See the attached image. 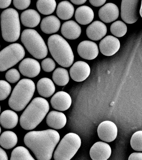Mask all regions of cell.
I'll return each instance as SVG.
<instances>
[{"label": "cell", "instance_id": "obj_1", "mask_svg": "<svg viewBox=\"0 0 142 160\" xmlns=\"http://www.w3.org/2000/svg\"><path fill=\"white\" fill-rule=\"evenodd\" d=\"M60 139L56 130L32 131L26 134L24 142L38 160H50Z\"/></svg>", "mask_w": 142, "mask_h": 160}, {"label": "cell", "instance_id": "obj_2", "mask_svg": "<svg viewBox=\"0 0 142 160\" xmlns=\"http://www.w3.org/2000/svg\"><path fill=\"white\" fill-rule=\"evenodd\" d=\"M49 109V103L45 99L41 97L33 99L21 115V127L27 131L34 129L46 117Z\"/></svg>", "mask_w": 142, "mask_h": 160}, {"label": "cell", "instance_id": "obj_3", "mask_svg": "<svg viewBox=\"0 0 142 160\" xmlns=\"http://www.w3.org/2000/svg\"><path fill=\"white\" fill-rule=\"evenodd\" d=\"M50 52L56 62L62 67H70L73 63L74 56L68 42L61 36L54 34L48 40Z\"/></svg>", "mask_w": 142, "mask_h": 160}, {"label": "cell", "instance_id": "obj_4", "mask_svg": "<svg viewBox=\"0 0 142 160\" xmlns=\"http://www.w3.org/2000/svg\"><path fill=\"white\" fill-rule=\"evenodd\" d=\"M35 90V84L32 80L24 78L20 80L8 100L9 107L16 111H22L31 101Z\"/></svg>", "mask_w": 142, "mask_h": 160}, {"label": "cell", "instance_id": "obj_5", "mask_svg": "<svg viewBox=\"0 0 142 160\" xmlns=\"http://www.w3.org/2000/svg\"><path fill=\"white\" fill-rule=\"evenodd\" d=\"M2 37L8 42H14L19 39L21 25L19 14L17 10L9 8L4 10L1 15Z\"/></svg>", "mask_w": 142, "mask_h": 160}, {"label": "cell", "instance_id": "obj_6", "mask_svg": "<svg viewBox=\"0 0 142 160\" xmlns=\"http://www.w3.org/2000/svg\"><path fill=\"white\" fill-rule=\"evenodd\" d=\"M21 41L28 52L35 58L42 59L48 55L47 45L42 36L35 30H24L21 35Z\"/></svg>", "mask_w": 142, "mask_h": 160}, {"label": "cell", "instance_id": "obj_7", "mask_svg": "<svg viewBox=\"0 0 142 160\" xmlns=\"http://www.w3.org/2000/svg\"><path fill=\"white\" fill-rule=\"evenodd\" d=\"M81 141L76 134L69 133L61 141L55 151V160H71L80 148Z\"/></svg>", "mask_w": 142, "mask_h": 160}, {"label": "cell", "instance_id": "obj_8", "mask_svg": "<svg viewBox=\"0 0 142 160\" xmlns=\"http://www.w3.org/2000/svg\"><path fill=\"white\" fill-rule=\"evenodd\" d=\"M25 51L18 43L9 45L0 51V72L7 71L23 59Z\"/></svg>", "mask_w": 142, "mask_h": 160}, {"label": "cell", "instance_id": "obj_9", "mask_svg": "<svg viewBox=\"0 0 142 160\" xmlns=\"http://www.w3.org/2000/svg\"><path fill=\"white\" fill-rule=\"evenodd\" d=\"M139 1H122L121 6V17L126 23L133 24L138 19V8Z\"/></svg>", "mask_w": 142, "mask_h": 160}, {"label": "cell", "instance_id": "obj_10", "mask_svg": "<svg viewBox=\"0 0 142 160\" xmlns=\"http://www.w3.org/2000/svg\"><path fill=\"white\" fill-rule=\"evenodd\" d=\"M118 128L112 121H104L100 123L98 128V137L102 141L111 142L116 138Z\"/></svg>", "mask_w": 142, "mask_h": 160}, {"label": "cell", "instance_id": "obj_11", "mask_svg": "<svg viewBox=\"0 0 142 160\" xmlns=\"http://www.w3.org/2000/svg\"><path fill=\"white\" fill-rule=\"evenodd\" d=\"M18 68L20 72L23 76L33 78L37 77L41 72L39 62L32 58H26L19 64Z\"/></svg>", "mask_w": 142, "mask_h": 160}, {"label": "cell", "instance_id": "obj_12", "mask_svg": "<svg viewBox=\"0 0 142 160\" xmlns=\"http://www.w3.org/2000/svg\"><path fill=\"white\" fill-rule=\"evenodd\" d=\"M90 67L84 61H78L73 64L70 70V74L72 79L76 82L85 81L89 76Z\"/></svg>", "mask_w": 142, "mask_h": 160}, {"label": "cell", "instance_id": "obj_13", "mask_svg": "<svg viewBox=\"0 0 142 160\" xmlns=\"http://www.w3.org/2000/svg\"><path fill=\"white\" fill-rule=\"evenodd\" d=\"M77 51L80 57L88 60L95 58L99 53L97 44L90 41H84L80 42L78 46Z\"/></svg>", "mask_w": 142, "mask_h": 160}, {"label": "cell", "instance_id": "obj_14", "mask_svg": "<svg viewBox=\"0 0 142 160\" xmlns=\"http://www.w3.org/2000/svg\"><path fill=\"white\" fill-rule=\"evenodd\" d=\"M120 48L119 40L114 36H108L101 41L99 48L101 52L106 56H112L116 53Z\"/></svg>", "mask_w": 142, "mask_h": 160}, {"label": "cell", "instance_id": "obj_15", "mask_svg": "<svg viewBox=\"0 0 142 160\" xmlns=\"http://www.w3.org/2000/svg\"><path fill=\"white\" fill-rule=\"evenodd\" d=\"M111 154L110 146L105 142L99 141L91 148L90 155L93 160H107Z\"/></svg>", "mask_w": 142, "mask_h": 160}, {"label": "cell", "instance_id": "obj_16", "mask_svg": "<svg viewBox=\"0 0 142 160\" xmlns=\"http://www.w3.org/2000/svg\"><path fill=\"white\" fill-rule=\"evenodd\" d=\"M51 103L52 107L55 109L65 111L70 107L72 99L69 94L64 91H59L52 97Z\"/></svg>", "mask_w": 142, "mask_h": 160}, {"label": "cell", "instance_id": "obj_17", "mask_svg": "<svg viewBox=\"0 0 142 160\" xmlns=\"http://www.w3.org/2000/svg\"><path fill=\"white\" fill-rule=\"evenodd\" d=\"M98 15L103 22L110 23L115 21L119 17V9L114 3H107L100 9Z\"/></svg>", "mask_w": 142, "mask_h": 160}, {"label": "cell", "instance_id": "obj_18", "mask_svg": "<svg viewBox=\"0 0 142 160\" xmlns=\"http://www.w3.org/2000/svg\"><path fill=\"white\" fill-rule=\"evenodd\" d=\"M106 26L100 21H94L87 28L86 34L88 38L95 41L101 39L106 34Z\"/></svg>", "mask_w": 142, "mask_h": 160}, {"label": "cell", "instance_id": "obj_19", "mask_svg": "<svg viewBox=\"0 0 142 160\" xmlns=\"http://www.w3.org/2000/svg\"><path fill=\"white\" fill-rule=\"evenodd\" d=\"M61 32L66 38L75 40L80 36L81 28L75 21H69L63 24L61 28Z\"/></svg>", "mask_w": 142, "mask_h": 160}, {"label": "cell", "instance_id": "obj_20", "mask_svg": "<svg viewBox=\"0 0 142 160\" xmlns=\"http://www.w3.org/2000/svg\"><path fill=\"white\" fill-rule=\"evenodd\" d=\"M66 117L63 112L51 111L47 115L46 122L49 127L55 129L63 128L66 123Z\"/></svg>", "mask_w": 142, "mask_h": 160}, {"label": "cell", "instance_id": "obj_21", "mask_svg": "<svg viewBox=\"0 0 142 160\" xmlns=\"http://www.w3.org/2000/svg\"><path fill=\"white\" fill-rule=\"evenodd\" d=\"M40 15L36 10L29 9L22 12L21 15V22L26 27L33 28L37 27L40 22Z\"/></svg>", "mask_w": 142, "mask_h": 160}, {"label": "cell", "instance_id": "obj_22", "mask_svg": "<svg viewBox=\"0 0 142 160\" xmlns=\"http://www.w3.org/2000/svg\"><path fill=\"white\" fill-rule=\"evenodd\" d=\"M61 24V21L58 18L55 16H50L43 19L40 27L42 32L50 34L58 32L60 28Z\"/></svg>", "mask_w": 142, "mask_h": 160}, {"label": "cell", "instance_id": "obj_23", "mask_svg": "<svg viewBox=\"0 0 142 160\" xmlns=\"http://www.w3.org/2000/svg\"><path fill=\"white\" fill-rule=\"evenodd\" d=\"M94 14L93 10L87 6L78 7L76 10L75 17L77 22L81 24L88 25L93 21Z\"/></svg>", "mask_w": 142, "mask_h": 160}, {"label": "cell", "instance_id": "obj_24", "mask_svg": "<svg viewBox=\"0 0 142 160\" xmlns=\"http://www.w3.org/2000/svg\"><path fill=\"white\" fill-rule=\"evenodd\" d=\"M18 117L14 111L10 110H5L0 116V124L5 129L14 128L18 123Z\"/></svg>", "mask_w": 142, "mask_h": 160}, {"label": "cell", "instance_id": "obj_25", "mask_svg": "<svg viewBox=\"0 0 142 160\" xmlns=\"http://www.w3.org/2000/svg\"><path fill=\"white\" fill-rule=\"evenodd\" d=\"M37 89L39 94L42 97L49 98L55 92L56 88L52 80L47 78H43L38 81Z\"/></svg>", "mask_w": 142, "mask_h": 160}, {"label": "cell", "instance_id": "obj_26", "mask_svg": "<svg viewBox=\"0 0 142 160\" xmlns=\"http://www.w3.org/2000/svg\"><path fill=\"white\" fill-rule=\"evenodd\" d=\"M74 13V8L69 1H61L58 4L56 14L61 19L69 20L73 17Z\"/></svg>", "mask_w": 142, "mask_h": 160}, {"label": "cell", "instance_id": "obj_27", "mask_svg": "<svg viewBox=\"0 0 142 160\" xmlns=\"http://www.w3.org/2000/svg\"><path fill=\"white\" fill-rule=\"evenodd\" d=\"M18 137L12 131H6L0 136V145L6 149H11L18 143Z\"/></svg>", "mask_w": 142, "mask_h": 160}, {"label": "cell", "instance_id": "obj_28", "mask_svg": "<svg viewBox=\"0 0 142 160\" xmlns=\"http://www.w3.org/2000/svg\"><path fill=\"white\" fill-rule=\"evenodd\" d=\"M56 7L55 0H39L37 2V9L42 14L50 15L54 12Z\"/></svg>", "mask_w": 142, "mask_h": 160}, {"label": "cell", "instance_id": "obj_29", "mask_svg": "<svg viewBox=\"0 0 142 160\" xmlns=\"http://www.w3.org/2000/svg\"><path fill=\"white\" fill-rule=\"evenodd\" d=\"M52 78L56 84L61 86L67 85L70 80L68 71L62 68H58L55 70Z\"/></svg>", "mask_w": 142, "mask_h": 160}, {"label": "cell", "instance_id": "obj_30", "mask_svg": "<svg viewBox=\"0 0 142 160\" xmlns=\"http://www.w3.org/2000/svg\"><path fill=\"white\" fill-rule=\"evenodd\" d=\"M10 160H36L28 150L23 146H18L13 150Z\"/></svg>", "mask_w": 142, "mask_h": 160}, {"label": "cell", "instance_id": "obj_31", "mask_svg": "<svg viewBox=\"0 0 142 160\" xmlns=\"http://www.w3.org/2000/svg\"><path fill=\"white\" fill-rule=\"evenodd\" d=\"M110 30L111 32L114 36L117 37H122L126 33L127 27L124 22L118 21L112 24Z\"/></svg>", "mask_w": 142, "mask_h": 160}, {"label": "cell", "instance_id": "obj_32", "mask_svg": "<svg viewBox=\"0 0 142 160\" xmlns=\"http://www.w3.org/2000/svg\"><path fill=\"white\" fill-rule=\"evenodd\" d=\"M142 131H137L133 134L130 140V145L135 151L141 152L142 151Z\"/></svg>", "mask_w": 142, "mask_h": 160}, {"label": "cell", "instance_id": "obj_33", "mask_svg": "<svg viewBox=\"0 0 142 160\" xmlns=\"http://www.w3.org/2000/svg\"><path fill=\"white\" fill-rule=\"evenodd\" d=\"M12 87L4 80H0V101L6 99L10 94Z\"/></svg>", "mask_w": 142, "mask_h": 160}, {"label": "cell", "instance_id": "obj_34", "mask_svg": "<svg viewBox=\"0 0 142 160\" xmlns=\"http://www.w3.org/2000/svg\"><path fill=\"white\" fill-rule=\"evenodd\" d=\"M5 77L8 82L11 83H15L19 81L21 76L18 70L15 68H12L8 70L6 72Z\"/></svg>", "mask_w": 142, "mask_h": 160}, {"label": "cell", "instance_id": "obj_35", "mask_svg": "<svg viewBox=\"0 0 142 160\" xmlns=\"http://www.w3.org/2000/svg\"><path fill=\"white\" fill-rule=\"evenodd\" d=\"M42 67L46 72H51L55 68V62L52 59L48 58L43 60L42 62Z\"/></svg>", "mask_w": 142, "mask_h": 160}, {"label": "cell", "instance_id": "obj_36", "mask_svg": "<svg viewBox=\"0 0 142 160\" xmlns=\"http://www.w3.org/2000/svg\"><path fill=\"white\" fill-rule=\"evenodd\" d=\"M13 2L16 8L20 10H23L26 9L29 7L30 5L31 4V1L30 0H24V1L14 0L13 1Z\"/></svg>", "mask_w": 142, "mask_h": 160}, {"label": "cell", "instance_id": "obj_37", "mask_svg": "<svg viewBox=\"0 0 142 160\" xmlns=\"http://www.w3.org/2000/svg\"><path fill=\"white\" fill-rule=\"evenodd\" d=\"M128 160H142V152H133L131 154Z\"/></svg>", "mask_w": 142, "mask_h": 160}, {"label": "cell", "instance_id": "obj_38", "mask_svg": "<svg viewBox=\"0 0 142 160\" xmlns=\"http://www.w3.org/2000/svg\"><path fill=\"white\" fill-rule=\"evenodd\" d=\"M106 1L105 0H101V1H96V0L95 1H93V0H91V1H89L90 2L92 6L96 7L103 6L105 3Z\"/></svg>", "mask_w": 142, "mask_h": 160}, {"label": "cell", "instance_id": "obj_39", "mask_svg": "<svg viewBox=\"0 0 142 160\" xmlns=\"http://www.w3.org/2000/svg\"><path fill=\"white\" fill-rule=\"evenodd\" d=\"M12 1L11 0L6 1H0V8L4 9L7 8L11 5Z\"/></svg>", "mask_w": 142, "mask_h": 160}, {"label": "cell", "instance_id": "obj_40", "mask_svg": "<svg viewBox=\"0 0 142 160\" xmlns=\"http://www.w3.org/2000/svg\"><path fill=\"white\" fill-rule=\"evenodd\" d=\"M0 160H8V155L3 149L0 147Z\"/></svg>", "mask_w": 142, "mask_h": 160}, {"label": "cell", "instance_id": "obj_41", "mask_svg": "<svg viewBox=\"0 0 142 160\" xmlns=\"http://www.w3.org/2000/svg\"><path fill=\"white\" fill-rule=\"evenodd\" d=\"M86 1V0H71V2L77 5L83 4Z\"/></svg>", "mask_w": 142, "mask_h": 160}, {"label": "cell", "instance_id": "obj_42", "mask_svg": "<svg viewBox=\"0 0 142 160\" xmlns=\"http://www.w3.org/2000/svg\"><path fill=\"white\" fill-rule=\"evenodd\" d=\"M1 132H2V128H1V126H0V134H1Z\"/></svg>", "mask_w": 142, "mask_h": 160}, {"label": "cell", "instance_id": "obj_43", "mask_svg": "<svg viewBox=\"0 0 142 160\" xmlns=\"http://www.w3.org/2000/svg\"><path fill=\"white\" fill-rule=\"evenodd\" d=\"M1 106H0V113H1Z\"/></svg>", "mask_w": 142, "mask_h": 160}, {"label": "cell", "instance_id": "obj_44", "mask_svg": "<svg viewBox=\"0 0 142 160\" xmlns=\"http://www.w3.org/2000/svg\"></svg>", "mask_w": 142, "mask_h": 160}]
</instances>
